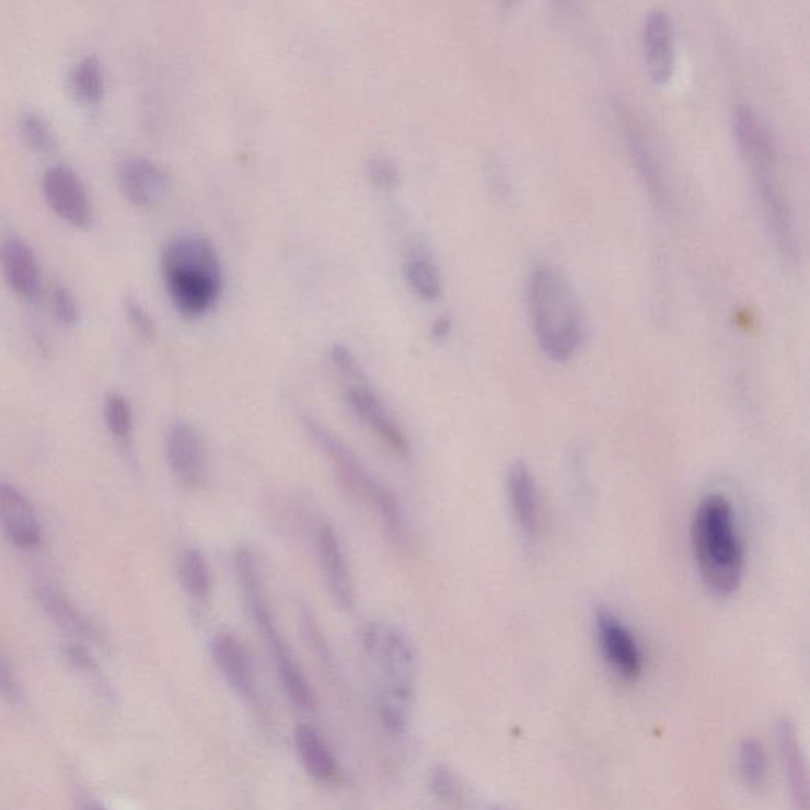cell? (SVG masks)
Here are the masks:
<instances>
[{"instance_id": "obj_1", "label": "cell", "mask_w": 810, "mask_h": 810, "mask_svg": "<svg viewBox=\"0 0 810 810\" xmlns=\"http://www.w3.org/2000/svg\"><path fill=\"white\" fill-rule=\"evenodd\" d=\"M733 131L739 151L752 174L756 200L762 208L771 238L787 261H796L799 241L790 201L785 194L779 173L776 141L763 117L749 103H738L733 109Z\"/></svg>"}, {"instance_id": "obj_2", "label": "cell", "mask_w": 810, "mask_h": 810, "mask_svg": "<svg viewBox=\"0 0 810 810\" xmlns=\"http://www.w3.org/2000/svg\"><path fill=\"white\" fill-rule=\"evenodd\" d=\"M525 304L543 354L554 361L574 358L585 344L588 315L568 277L549 263H539L528 277Z\"/></svg>"}, {"instance_id": "obj_3", "label": "cell", "mask_w": 810, "mask_h": 810, "mask_svg": "<svg viewBox=\"0 0 810 810\" xmlns=\"http://www.w3.org/2000/svg\"><path fill=\"white\" fill-rule=\"evenodd\" d=\"M304 426L315 445L328 458L337 482L347 496L375 514L383 534L394 548L404 553L414 549L410 524L396 494L391 491L385 483L380 482L357 453L325 425L308 418Z\"/></svg>"}, {"instance_id": "obj_4", "label": "cell", "mask_w": 810, "mask_h": 810, "mask_svg": "<svg viewBox=\"0 0 810 810\" xmlns=\"http://www.w3.org/2000/svg\"><path fill=\"white\" fill-rule=\"evenodd\" d=\"M692 549L703 582L714 595L730 597L744 575V546L733 508L720 494L699 502L691 528Z\"/></svg>"}, {"instance_id": "obj_5", "label": "cell", "mask_w": 810, "mask_h": 810, "mask_svg": "<svg viewBox=\"0 0 810 810\" xmlns=\"http://www.w3.org/2000/svg\"><path fill=\"white\" fill-rule=\"evenodd\" d=\"M162 273L174 305L187 317L211 311L222 293V262L211 240L200 233L176 234L165 244Z\"/></svg>"}, {"instance_id": "obj_6", "label": "cell", "mask_w": 810, "mask_h": 810, "mask_svg": "<svg viewBox=\"0 0 810 810\" xmlns=\"http://www.w3.org/2000/svg\"><path fill=\"white\" fill-rule=\"evenodd\" d=\"M236 581L240 586L241 597L252 623L262 635L269 656L275 662L277 678L284 692L294 708L300 710H312L315 708V698L311 685L305 680L303 670L298 663L297 657L284 639L276 624L275 614L266 599L265 585H263L262 570L254 551L248 546H238L233 557Z\"/></svg>"}, {"instance_id": "obj_7", "label": "cell", "mask_w": 810, "mask_h": 810, "mask_svg": "<svg viewBox=\"0 0 810 810\" xmlns=\"http://www.w3.org/2000/svg\"><path fill=\"white\" fill-rule=\"evenodd\" d=\"M362 649L380 674L377 702L410 706L418 673V653L410 635L397 625L372 623L362 628Z\"/></svg>"}, {"instance_id": "obj_8", "label": "cell", "mask_w": 810, "mask_h": 810, "mask_svg": "<svg viewBox=\"0 0 810 810\" xmlns=\"http://www.w3.org/2000/svg\"><path fill=\"white\" fill-rule=\"evenodd\" d=\"M329 358L337 374L343 379L344 401L351 415L391 453L401 458L407 456L410 443L404 429L369 382L360 361L351 354L350 348L336 344L329 351Z\"/></svg>"}, {"instance_id": "obj_9", "label": "cell", "mask_w": 810, "mask_h": 810, "mask_svg": "<svg viewBox=\"0 0 810 810\" xmlns=\"http://www.w3.org/2000/svg\"><path fill=\"white\" fill-rule=\"evenodd\" d=\"M315 553L326 589L334 605L339 610L351 611L357 605L354 577L348 565L346 549L339 534L329 522L322 521L315 531Z\"/></svg>"}, {"instance_id": "obj_10", "label": "cell", "mask_w": 810, "mask_h": 810, "mask_svg": "<svg viewBox=\"0 0 810 810\" xmlns=\"http://www.w3.org/2000/svg\"><path fill=\"white\" fill-rule=\"evenodd\" d=\"M166 461L174 477L186 488L197 489L208 477L205 439L188 421H176L166 436Z\"/></svg>"}, {"instance_id": "obj_11", "label": "cell", "mask_w": 810, "mask_h": 810, "mask_svg": "<svg viewBox=\"0 0 810 810\" xmlns=\"http://www.w3.org/2000/svg\"><path fill=\"white\" fill-rule=\"evenodd\" d=\"M641 49L653 83H668L676 67V32L670 13L662 7L649 10L643 21Z\"/></svg>"}, {"instance_id": "obj_12", "label": "cell", "mask_w": 810, "mask_h": 810, "mask_svg": "<svg viewBox=\"0 0 810 810\" xmlns=\"http://www.w3.org/2000/svg\"><path fill=\"white\" fill-rule=\"evenodd\" d=\"M597 638L603 659L611 670L625 681L637 680L643 670V657L637 639L627 625L610 611H599Z\"/></svg>"}, {"instance_id": "obj_13", "label": "cell", "mask_w": 810, "mask_h": 810, "mask_svg": "<svg viewBox=\"0 0 810 810\" xmlns=\"http://www.w3.org/2000/svg\"><path fill=\"white\" fill-rule=\"evenodd\" d=\"M44 190L60 218L80 227L91 222L92 205L86 186L69 165H53L46 169Z\"/></svg>"}, {"instance_id": "obj_14", "label": "cell", "mask_w": 810, "mask_h": 810, "mask_svg": "<svg viewBox=\"0 0 810 810\" xmlns=\"http://www.w3.org/2000/svg\"><path fill=\"white\" fill-rule=\"evenodd\" d=\"M0 528L18 548L30 549L42 540V524L30 499L12 483L0 479Z\"/></svg>"}, {"instance_id": "obj_15", "label": "cell", "mask_w": 810, "mask_h": 810, "mask_svg": "<svg viewBox=\"0 0 810 810\" xmlns=\"http://www.w3.org/2000/svg\"><path fill=\"white\" fill-rule=\"evenodd\" d=\"M0 269L21 297L32 298L40 289V266L35 252L21 234L0 233Z\"/></svg>"}, {"instance_id": "obj_16", "label": "cell", "mask_w": 810, "mask_h": 810, "mask_svg": "<svg viewBox=\"0 0 810 810\" xmlns=\"http://www.w3.org/2000/svg\"><path fill=\"white\" fill-rule=\"evenodd\" d=\"M211 656L223 680L244 698H255L257 682L251 656L236 635L219 632L211 639Z\"/></svg>"}, {"instance_id": "obj_17", "label": "cell", "mask_w": 810, "mask_h": 810, "mask_svg": "<svg viewBox=\"0 0 810 810\" xmlns=\"http://www.w3.org/2000/svg\"><path fill=\"white\" fill-rule=\"evenodd\" d=\"M123 190L135 205L151 206L162 200L169 188V174L152 159L127 155L117 166Z\"/></svg>"}, {"instance_id": "obj_18", "label": "cell", "mask_w": 810, "mask_h": 810, "mask_svg": "<svg viewBox=\"0 0 810 810\" xmlns=\"http://www.w3.org/2000/svg\"><path fill=\"white\" fill-rule=\"evenodd\" d=\"M617 115L623 124L625 144H627L632 162L635 163V169L645 181V186L651 192L652 197L662 200L663 192H666L663 190L662 169H660L659 159H657L648 131L643 129L641 120L632 113L628 106H621Z\"/></svg>"}, {"instance_id": "obj_19", "label": "cell", "mask_w": 810, "mask_h": 810, "mask_svg": "<svg viewBox=\"0 0 810 810\" xmlns=\"http://www.w3.org/2000/svg\"><path fill=\"white\" fill-rule=\"evenodd\" d=\"M35 593L45 613L55 621L59 628L74 638L103 645L105 637H103L101 627L86 614L81 613L58 588L48 582H38L35 586Z\"/></svg>"}, {"instance_id": "obj_20", "label": "cell", "mask_w": 810, "mask_h": 810, "mask_svg": "<svg viewBox=\"0 0 810 810\" xmlns=\"http://www.w3.org/2000/svg\"><path fill=\"white\" fill-rule=\"evenodd\" d=\"M776 741L779 749L782 767L787 776L788 788L796 809L808 810L809 776L806 756L799 744L795 724L790 719H780L776 724Z\"/></svg>"}, {"instance_id": "obj_21", "label": "cell", "mask_w": 810, "mask_h": 810, "mask_svg": "<svg viewBox=\"0 0 810 810\" xmlns=\"http://www.w3.org/2000/svg\"><path fill=\"white\" fill-rule=\"evenodd\" d=\"M508 496L514 520L525 535L535 536L540 529V496L528 465L518 461L508 474Z\"/></svg>"}, {"instance_id": "obj_22", "label": "cell", "mask_w": 810, "mask_h": 810, "mask_svg": "<svg viewBox=\"0 0 810 810\" xmlns=\"http://www.w3.org/2000/svg\"><path fill=\"white\" fill-rule=\"evenodd\" d=\"M294 745L304 770L312 779L320 784H332L337 779L339 765L334 759L332 749L314 727L298 725L294 728Z\"/></svg>"}, {"instance_id": "obj_23", "label": "cell", "mask_w": 810, "mask_h": 810, "mask_svg": "<svg viewBox=\"0 0 810 810\" xmlns=\"http://www.w3.org/2000/svg\"><path fill=\"white\" fill-rule=\"evenodd\" d=\"M177 578L183 591L195 603L208 602L212 591V571L202 551L187 548L181 553L177 560Z\"/></svg>"}, {"instance_id": "obj_24", "label": "cell", "mask_w": 810, "mask_h": 810, "mask_svg": "<svg viewBox=\"0 0 810 810\" xmlns=\"http://www.w3.org/2000/svg\"><path fill=\"white\" fill-rule=\"evenodd\" d=\"M404 275L410 289L425 300H436L442 293V273L435 258L423 248H412L405 255Z\"/></svg>"}, {"instance_id": "obj_25", "label": "cell", "mask_w": 810, "mask_h": 810, "mask_svg": "<svg viewBox=\"0 0 810 810\" xmlns=\"http://www.w3.org/2000/svg\"><path fill=\"white\" fill-rule=\"evenodd\" d=\"M70 86L74 94L86 102H97L105 91V74L97 56L88 55L74 62L70 73Z\"/></svg>"}, {"instance_id": "obj_26", "label": "cell", "mask_w": 810, "mask_h": 810, "mask_svg": "<svg viewBox=\"0 0 810 810\" xmlns=\"http://www.w3.org/2000/svg\"><path fill=\"white\" fill-rule=\"evenodd\" d=\"M738 765L741 779L751 790H760L767 777V759L762 742L744 738L739 744Z\"/></svg>"}, {"instance_id": "obj_27", "label": "cell", "mask_w": 810, "mask_h": 810, "mask_svg": "<svg viewBox=\"0 0 810 810\" xmlns=\"http://www.w3.org/2000/svg\"><path fill=\"white\" fill-rule=\"evenodd\" d=\"M105 423L113 436L117 439H127L134 428V412L129 400L123 394L112 393L105 401Z\"/></svg>"}, {"instance_id": "obj_28", "label": "cell", "mask_w": 810, "mask_h": 810, "mask_svg": "<svg viewBox=\"0 0 810 810\" xmlns=\"http://www.w3.org/2000/svg\"><path fill=\"white\" fill-rule=\"evenodd\" d=\"M20 129L27 143L38 151H48L55 146V135L44 116L37 112H24L20 117Z\"/></svg>"}, {"instance_id": "obj_29", "label": "cell", "mask_w": 810, "mask_h": 810, "mask_svg": "<svg viewBox=\"0 0 810 810\" xmlns=\"http://www.w3.org/2000/svg\"><path fill=\"white\" fill-rule=\"evenodd\" d=\"M49 303H51L53 314L63 325H74L80 319V308H78L77 300H74L72 291L67 289L66 286L58 284V286L53 287Z\"/></svg>"}, {"instance_id": "obj_30", "label": "cell", "mask_w": 810, "mask_h": 810, "mask_svg": "<svg viewBox=\"0 0 810 810\" xmlns=\"http://www.w3.org/2000/svg\"><path fill=\"white\" fill-rule=\"evenodd\" d=\"M429 788L437 799L447 805L456 801L460 798V782L454 776L453 771L447 766H436L429 776Z\"/></svg>"}, {"instance_id": "obj_31", "label": "cell", "mask_w": 810, "mask_h": 810, "mask_svg": "<svg viewBox=\"0 0 810 810\" xmlns=\"http://www.w3.org/2000/svg\"><path fill=\"white\" fill-rule=\"evenodd\" d=\"M368 174L372 183L383 188H393L400 184V169L385 155H375L368 162Z\"/></svg>"}, {"instance_id": "obj_32", "label": "cell", "mask_w": 810, "mask_h": 810, "mask_svg": "<svg viewBox=\"0 0 810 810\" xmlns=\"http://www.w3.org/2000/svg\"><path fill=\"white\" fill-rule=\"evenodd\" d=\"M63 656H66L67 662L80 673L86 674L92 680L101 678V668H99L97 660L80 643L67 645L63 649Z\"/></svg>"}, {"instance_id": "obj_33", "label": "cell", "mask_w": 810, "mask_h": 810, "mask_svg": "<svg viewBox=\"0 0 810 810\" xmlns=\"http://www.w3.org/2000/svg\"><path fill=\"white\" fill-rule=\"evenodd\" d=\"M126 314L129 317L131 326L137 329L146 339H152L155 336L154 320L148 314V311L141 305L135 297H127Z\"/></svg>"}, {"instance_id": "obj_34", "label": "cell", "mask_w": 810, "mask_h": 810, "mask_svg": "<svg viewBox=\"0 0 810 810\" xmlns=\"http://www.w3.org/2000/svg\"><path fill=\"white\" fill-rule=\"evenodd\" d=\"M0 696L5 702L12 703V705L20 703L21 696H23V691H21V684L18 681L15 671H13L10 663L3 660L2 657H0Z\"/></svg>"}, {"instance_id": "obj_35", "label": "cell", "mask_w": 810, "mask_h": 810, "mask_svg": "<svg viewBox=\"0 0 810 810\" xmlns=\"http://www.w3.org/2000/svg\"><path fill=\"white\" fill-rule=\"evenodd\" d=\"M78 810H108L105 808V806L102 805V802H99L97 799H84L83 802H81L80 806H78Z\"/></svg>"}, {"instance_id": "obj_36", "label": "cell", "mask_w": 810, "mask_h": 810, "mask_svg": "<svg viewBox=\"0 0 810 810\" xmlns=\"http://www.w3.org/2000/svg\"><path fill=\"white\" fill-rule=\"evenodd\" d=\"M450 332V322L447 319H440L439 322L436 323L435 334L437 337H443L447 336Z\"/></svg>"}, {"instance_id": "obj_37", "label": "cell", "mask_w": 810, "mask_h": 810, "mask_svg": "<svg viewBox=\"0 0 810 810\" xmlns=\"http://www.w3.org/2000/svg\"><path fill=\"white\" fill-rule=\"evenodd\" d=\"M488 810H507V809L500 805H493L491 808H489Z\"/></svg>"}]
</instances>
